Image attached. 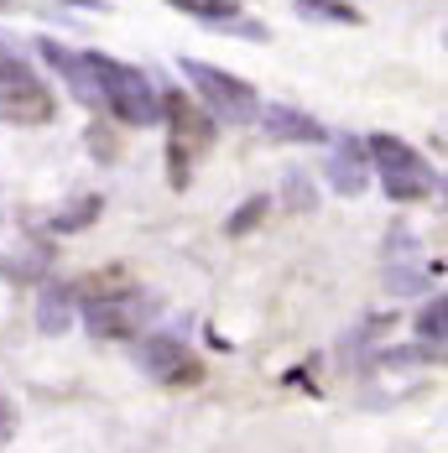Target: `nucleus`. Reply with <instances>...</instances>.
Listing matches in <instances>:
<instances>
[{"instance_id": "39448f33", "label": "nucleus", "mask_w": 448, "mask_h": 453, "mask_svg": "<svg viewBox=\"0 0 448 453\" xmlns=\"http://www.w3.org/2000/svg\"><path fill=\"white\" fill-rule=\"evenodd\" d=\"M178 63H182V79L198 89V99H204L209 115L240 126V120H251V115L261 110V99H256V89H251L245 79L224 73V68H209V63H198V58H178Z\"/></svg>"}, {"instance_id": "aec40b11", "label": "nucleus", "mask_w": 448, "mask_h": 453, "mask_svg": "<svg viewBox=\"0 0 448 453\" xmlns=\"http://www.w3.org/2000/svg\"><path fill=\"white\" fill-rule=\"evenodd\" d=\"M0 5H11V0H0Z\"/></svg>"}, {"instance_id": "f257e3e1", "label": "nucleus", "mask_w": 448, "mask_h": 453, "mask_svg": "<svg viewBox=\"0 0 448 453\" xmlns=\"http://www.w3.org/2000/svg\"><path fill=\"white\" fill-rule=\"evenodd\" d=\"M89 73L99 104L120 120V126H157L162 120V94L146 84V73L131 63H115L104 52H89Z\"/></svg>"}, {"instance_id": "2eb2a0df", "label": "nucleus", "mask_w": 448, "mask_h": 453, "mask_svg": "<svg viewBox=\"0 0 448 453\" xmlns=\"http://www.w3.org/2000/svg\"><path fill=\"white\" fill-rule=\"evenodd\" d=\"M444 328H448V303L444 297H433L422 313H417V334L428 339V349H433V360L444 355Z\"/></svg>"}, {"instance_id": "f03ea898", "label": "nucleus", "mask_w": 448, "mask_h": 453, "mask_svg": "<svg viewBox=\"0 0 448 453\" xmlns=\"http://www.w3.org/2000/svg\"><path fill=\"white\" fill-rule=\"evenodd\" d=\"M365 162L375 167L386 198H397V203H417V198H433L438 193V173L402 136H370L365 141Z\"/></svg>"}, {"instance_id": "9b49d317", "label": "nucleus", "mask_w": 448, "mask_h": 453, "mask_svg": "<svg viewBox=\"0 0 448 453\" xmlns=\"http://www.w3.org/2000/svg\"><path fill=\"white\" fill-rule=\"evenodd\" d=\"M328 178H334V188L339 193H365V141L355 136H339V146H334V157H328Z\"/></svg>"}, {"instance_id": "ddd939ff", "label": "nucleus", "mask_w": 448, "mask_h": 453, "mask_svg": "<svg viewBox=\"0 0 448 453\" xmlns=\"http://www.w3.org/2000/svg\"><path fill=\"white\" fill-rule=\"evenodd\" d=\"M126 292H131V272H126V266H104V272L84 276V281L73 287L79 303H110V297H126Z\"/></svg>"}, {"instance_id": "6e6552de", "label": "nucleus", "mask_w": 448, "mask_h": 453, "mask_svg": "<svg viewBox=\"0 0 448 453\" xmlns=\"http://www.w3.org/2000/svg\"><path fill=\"white\" fill-rule=\"evenodd\" d=\"M146 323V303L141 297H110V303H84V328L94 339H131Z\"/></svg>"}, {"instance_id": "dca6fc26", "label": "nucleus", "mask_w": 448, "mask_h": 453, "mask_svg": "<svg viewBox=\"0 0 448 453\" xmlns=\"http://www.w3.org/2000/svg\"><path fill=\"white\" fill-rule=\"evenodd\" d=\"M167 5H178L182 16H198L204 27H220V21H229V16H240L235 0H167Z\"/></svg>"}, {"instance_id": "4468645a", "label": "nucleus", "mask_w": 448, "mask_h": 453, "mask_svg": "<svg viewBox=\"0 0 448 453\" xmlns=\"http://www.w3.org/2000/svg\"><path fill=\"white\" fill-rule=\"evenodd\" d=\"M292 11L318 21V27H359V11L344 0H292Z\"/></svg>"}, {"instance_id": "0eeeda50", "label": "nucleus", "mask_w": 448, "mask_h": 453, "mask_svg": "<svg viewBox=\"0 0 448 453\" xmlns=\"http://www.w3.org/2000/svg\"><path fill=\"white\" fill-rule=\"evenodd\" d=\"M135 365H141L151 380H167V386H178V380H198V360L188 355L182 339H167V334L141 339V344H135Z\"/></svg>"}, {"instance_id": "f8f14e48", "label": "nucleus", "mask_w": 448, "mask_h": 453, "mask_svg": "<svg viewBox=\"0 0 448 453\" xmlns=\"http://www.w3.org/2000/svg\"><path fill=\"white\" fill-rule=\"evenodd\" d=\"M79 313V297L68 281H42V297H37V328L42 334H63Z\"/></svg>"}, {"instance_id": "1a4fd4ad", "label": "nucleus", "mask_w": 448, "mask_h": 453, "mask_svg": "<svg viewBox=\"0 0 448 453\" xmlns=\"http://www.w3.org/2000/svg\"><path fill=\"white\" fill-rule=\"evenodd\" d=\"M256 115H261V131L271 141H282V146H318V141H328V131L318 126L313 115H303L292 104H261Z\"/></svg>"}, {"instance_id": "6ab92c4d", "label": "nucleus", "mask_w": 448, "mask_h": 453, "mask_svg": "<svg viewBox=\"0 0 448 453\" xmlns=\"http://www.w3.org/2000/svg\"><path fill=\"white\" fill-rule=\"evenodd\" d=\"M11 433H16V407L0 396V443H11Z\"/></svg>"}, {"instance_id": "f3484780", "label": "nucleus", "mask_w": 448, "mask_h": 453, "mask_svg": "<svg viewBox=\"0 0 448 453\" xmlns=\"http://www.w3.org/2000/svg\"><path fill=\"white\" fill-rule=\"evenodd\" d=\"M94 214H99V198H79V203H68L58 219H52V229L58 234H68V229H79V225H89Z\"/></svg>"}, {"instance_id": "423d86ee", "label": "nucleus", "mask_w": 448, "mask_h": 453, "mask_svg": "<svg viewBox=\"0 0 448 453\" xmlns=\"http://www.w3.org/2000/svg\"><path fill=\"white\" fill-rule=\"evenodd\" d=\"M428 281H433V266L422 261L417 234H412V229H391V240H386V292L412 297V292H422Z\"/></svg>"}, {"instance_id": "7ed1b4c3", "label": "nucleus", "mask_w": 448, "mask_h": 453, "mask_svg": "<svg viewBox=\"0 0 448 453\" xmlns=\"http://www.w3.org/2000/svg\"><path fill=\"white\" fill-rule=\"evenodd\" d=\"M52 110H58V104H52V89L42 84V73H37L11 42H0V120L47 126Z\"/></svg>"}, {"instance_id": "a211bd4d", "label": "nucleus", "mask_w": 448, "mask_h": 453, "mask_svg": "<svg viewBox=\"0 0 448 453\" xmlns=\"http://www.w3.org/2000/svg\"><path fill=\"white\" fill-rule=\"evenodd\" d=\"M261 209H266L261 198H256V203H245V209H240V214L229 219V234H245V229H251V225H256V219H261Z\"/></svg>"}, {"instance_id": "9d476101", "label": "nucleus", "mask_w": 448, "mask_h": 453, "mask_svg": "<svg viewBox=\"0 0 448 453\" xmlns=\"http://www.w3.org/2000/svg\"><path fill=\"white\" fill-rule=\"evenodd\" d=\"M42 58L68 79V89L79 94V104H99V94H94V73H89V52H73V47H63V42H42Z\"/></svg>"}, {"instance_id": "20e7f679", "label": "nucleus", "mask_w": 448, "mask_h": 453, "mask_svg": "<svg viewBox=\"0 0 448 453\" xmlns=\"http://www.w3.org/2000/svg\"><path fill=\"white\" fill-rule=\"evenodd\" d=\"M162 115H167V151H173V182H188V157L214 146V115L204 104H193L188 94L167 89L162 94Z\"/></svg>"}]
</instances>
